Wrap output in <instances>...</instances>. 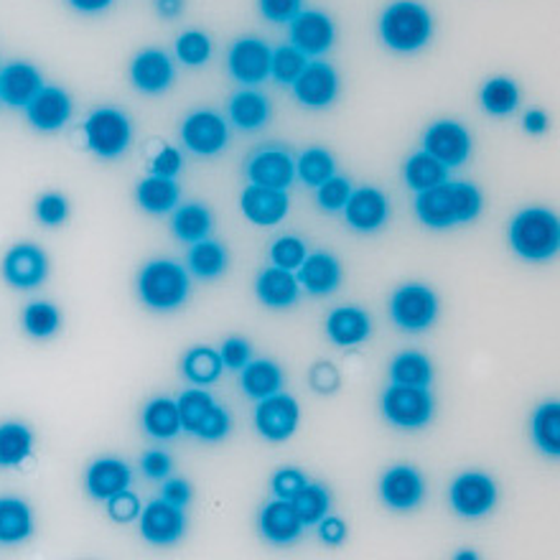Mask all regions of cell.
<instances>
[{"instance_id":"obj_1","label":"cell","mask_w":560,"mask_h":560,"mask_svg":"<svg viewBox=\"0 0 560 560\" xmlns=\"http://www.w3.org/2000/svg\"><path fill=\"white\" fill-rule=\"evenodd\" d=\"M433 36V15L418 0H395L380 15V38L387 49L416 54Z\"/></svg>"},{"instance_id":"obj_2","label":"cell","mask_w":560,"mask_h":560,"mask_svg":"<svg viewBox=\"0 0 560 560\" xmlns=\"http://www.w3.org/2000/svg\"><path fill=\"white\" fill-rule=\"evenodd\" d=\"M510 245L527 262H548L560 250L558 217L546 207H527L510 222Z\"/></svg>"},{"instance_id":"obj_3","label":"cell","mask_w":560,"mask_h":560,"mask_svg":"<svg viewBox=\"0 0 560 560\" xmlns=\"http://www.w3.org/2000/svg\"><path fill=\"white\" fill-rule=\"evenodd\" d=\"M138 295L153 311H176L189 299V273L174 260H153L138 273Z\"/></svg>"},{"instance_id":"obj_4","label":"cell","mask_w":560,"mask_h":560,"mask_svg":"<svg viewBox=\"0 0 560 560\" xmlns=\"http://www.w3.org/2000/svg\"><path fill=\"white\" fill-rule=\"evenodd\" d=\"M84 140L97 159L115 161L133 143V126L118 107H100L84 120Z\"/></svg>"},{"instance_id":"obj_5","label":"cell","mask_w":560,"mask_h":560,"mask_svg":"<svg viewBox=\"0 0 560 560\" xmlns=\"http://www.w3.org/2000/svg\"><path fill=\"white\" fill-rule=\"evenodd\" d=\"M439 295L423 283L400 285L390 299V316L398 329L418 334L431 329L439 318Z\"/></svg>"},{"instance_id":"obj_6","label":"cell","mask_w":560,"mask_h":560,"mask_svg":"<svg viewBox=\"0 0 560 560\" xmlns=\"http://www.w3.org/2000/svg\"><path fill=\"white\" fill-rule=\"evenodd\" d=\"M433 408L435 402L428 387L390 385L383 393V416L387 423L402 428V431H418L431 423Z\"/></svg>"},{"instance_id":"obj_7","label":"cell","mask_w":560,"mask_h":560,"mask_svg":"<svg viewBox=\"0 0 560 560\" xmlns=\"http://www.w3.org/2000/svg\"><path fill=\"white\" fill-rule=\"evenodd\" d=\"M448 502L458 517L477 520L494 510L497 504V485L489 474L464 471L454 479L448 489Z\"/></svg>"},{"instance_id":"obj_8","label":"cell","mask_w":560,"mask_h":560,"mask_svg":"<svg viewBox=\"0 0 560 560\" xmlns=\"http://www.w3.org/2000/svg\"><path fill=\"white\" fill-rule=\"evenodd\" d=\"M301 423V408L299 400L285 395L283 390L270 395V398L258 400L255 408V428L262 439L270 443H283L299 431Z\"/></svg>"},{"instance_id":"obj_9","label":"cell","mask_w":560,"mask_h":560,"mask_svg":"<svg viewBox=\"0 0 560 560\" xmlns=\"http://www.w3.org/2000/svg\"><path fill=\"white\" fill-rule=\"evenodd\" d=\"M270 46L258 36H243L230 46L228 69L232 80L245 88H258L270 77Z\"/></svg>"},{"instance_id":"obj_10","label":"cell","mask_w":560,"mask_h":560,"mask_svg":"<svg viewBox=\"0 0 560 560\" xmlns=\"http://www.w3.org/2000/svg\"><path fill=\"white\" fill-rule=\"evenodd\" d=\"M423 151L431 153L446 168H458L471 155V136L462 122L439 120L425 130Z\"/></svg>"},{"instance_id":"obj_11","label":"cell","mask_w":560,"mask_h":560,"mask_svg":"<svg viewBox=\"0 0 560 560\" xmlns=\"http://www.w3.org/2000/svg\"><path fill=\"white\" fill-rule=\"evenodd\" d=\"M182 140L194 155H217L230 143V126L220 113L197 110L182 122Z\"/></svg>"},{"instance_id":"obj_12","label":"cell","mask_w":560,"mask_h":560,"mask_svg":"<svg viewBox=\"0 0 560 560\" xmlns=\"http://www.w3.org/2000/svg\"><path fill=\"white\" fill-rule=\"evenodd\" d=\"M295 100L311 110H324L337 103L339 97V74L329 61H308L299 80L291 84Z\"/></svg>"},{"instance_id":"obj_13","label":"cell","mask_w":560,"mask_h":560,"mask_svg":"<svg viewBox=\"0 0 560 560\" xmlns=\"http://www.w3.org/2000/svg\"><path fill=\"white\" fill-rule=\"evenodd\" d=\"M138 520H140V535H143V540L159 548L176 546L186 530L184 510L166 502L163 497L161 500L148 502Z\"/></svg>"},{"instance_id":"obj_14","label":"cell","mask_w":560,"mask_h":560,"mask_svg":"<svg viewBox=\"0 0 560 560\" xmlns=\"http://www.w3.org/2000/svg\"><path fill=\"white\" fill-rule=\"evenodd\" d=\"M341 212H345L349 228L370 235V232L383 230L387 224V217H390V199H387V194L380 191L377 186H362V189H354L349 194Z\"/></svg>"},{"instance_id":"obj_15","label":"cell","mask_w":560,"mask_h":560,"mask_svg":"<svg viewBox=\"0 0 560 560\" xmlns=\"http://www.w3.org/2000/svg\"><path fill=\"white\" fill-rule=\"evenodd\" d=\"M380 497L390 510L410 512L425 500V479L413 466H393L380 479Z\"/></svg>"},{"instance_id":"obj_16","label":"cell","mask_w":560,"mask_h":560,"mask_svg":"<svg viewBox=\"0 0 560 560\" xmlns=\"http://www.w3.org/2000/svg\"><path fill=\"white\" fill-rule=\"evenodd\" d=\"M0 270H3L8 285L21 288V291H31V288L42 285L46 276H49V258H46L42 247L23 243L5 253Z\"/></svg>"},{"instance_id":"obj_17","label":"cell","mask_w":560,"mask_h":560,"mask_svg":"<svg viewBox=\"0 0 560 560\" xmlns=\"http://www.w3.org/2000/svg\"><path fill=\"white\" fill-rule=\"evenodd\" d=\"M288 28H291V44L308 59L322 57L337 42V26L322 11H301L288 23Z\"/></svg>"},{"instance_id":"obj_18","label":"cell","mask_w":560,"mask_h":560,"mask_svg":"<svg viewBox=\"0 0 560 560\" xmlns=\"http://www.w3.org/2000/svg\"><path fill=\"white\" fill-rule=\"evenodd\" d=\"M176 80V67L166 51L145 49L130 61V82L143 95H163Z\"/></svg>"},{"instance_id":"obj_19","label":"cell","mask_w":560,"mask_h":560,"mask_svg":"<svg viewBox=\"0 0 560 560\" xmlns=\"http://www.w3.org/2000/svg\"><path fill=\"white\" fill-rule=\"evenodd\" d=\"M247 178L255 186L288 191L295 178V161L283 148H262L247 161Z\"/></svg>"},{"instance_id":"obj_20","label":"cell","mask_w":560,"mask_h":560,"mask_svg":"<svg viewBox=\"0 0 560 560\" xmlns=\"http://www.w3.org/2000/svg\"><path fill=\"white\" fill-rule=\"evenodd\" d=\"M240 209L243 214L258 228H276L288 217L291 201H288L285 191L266 189V186H245V191L240 194Z\"/></svg>"},{"instance_id":"obj_21","label":"cell","mask_w":560,"mask_h":560,"mask_svg":"<svg viewBox=\"0 0 560 560\" xmlns=\"http://www.w3.org/2000/svg\"><path fill=\"white\" fill-rule=\"evenodd\" d=\"M72 97H69L61 88H46V84L26 105L28 122L36 130H42V133H54V130L65 128L69 118H72Z\"/></svg>"},{"instance_id":"obj_22","label":"cell","mask_w":560,"mask_h":560,"mask_svg":"<svg viewBox=\"0 0 560 560\" xmlns=\"http://www.w3.org/2000/svg\"><path fill=\"white\" fill-rule=\"evenodd\" d=\"M44 88V77L28 61H11L0 69V103L8 107H23Z\"/></svg>"},{"instance_id":"obj_23","label":"cell","mask_w":560,"mask_h":560,"mask_svg":"<svg viewBox=\"0 0 560 560\" xmlns=\"http://www.w3.org/2000/svg\"><path fill=\"white\" fill-rule=\"evenodd\" d=\"M306 525L301 523L299 512L291 504V500H276L266 504L260 512V533L268 542H273L278 548L293 546L301 538Z\"/></svg>"},{"instance_id":"obj_24","label":"cell","mask_w":560,"mask_h":560,"mask_svg":"<svg viewBox=\"0 0 560 560\" xmlns=\"http://www.w3.org/2000/svg\"><path fill=\"white\" fill-rule=\"evenodd\" d=\"M130 481H133L130 466L115 456L97 458V462L90 464L88 474H84V489L97 502H107L113 494L128 489Z\"/></svg>"},{"instance_id":"obj_25","label":"cell","mask_w":560,"mask_h":560,"mask_svg":"<svg viewBox=\"0 0 560 560\" xmlns=\"http://www.w3.org/2000/svg\"><path fill=\"white\" fill-rule=\"evenodd\" d=\"M372 334V318L360 306H339L326 318V337L334 347H357Z\"/></svg>"},{"instance_id":"obj_26","label":"cell","mask_w":560,"mask_h":560,"mask_svg":"<svg viewBox=\"0 0 560 560\" xmlns=\"http://www.w3.org/2000/svg\"><path fill=\"white\" fill-rule=\"evenodd\" d=\"M299 283L311 295H329L341 285V262L329 253H311L299 268Z\"/></svg>"},{"instance_id":"obj_27","label":"cell","mask_w":560,"mask_h":560,"mask_svg":"<svg viewBox=\"0 0 560 560\" xmlns=\"http://www.w3.org/2000/svg\"><path fill=\"white\" fill-rule=\"evenodd\" d=\"M255 293L268 308H291L301 299V283L291 270L270 266L260 270L258 280H255Z\"/></svg>"},{"instance_id":"obj_28","label":"cell","mask_w":560,"mask_h":560,"mask_svg":"<svg viewBox=\"0 0 560 560\" xmlns=\"http://www.w3.org/2000/svg\"><path fill=\"white\" fill-rule=\"evenodd\" d=\"M416 214L418 220L431 230L456 228L454 201H451V182L431 186V189L418 191L416 197Z\"/></svg>"},{"instance_id":"obj_29","label":"cell","mask_w":560,"mask_h":560,"mask_svg":"<svg viewBox=\"0 0 560 560\" xmlns=\"http://www.w3.org/2000/svg\"><path fill=\"white\" fill-rule=\"evenodd\" d=\"M228 115L232 126L253 133V130H260L262 126H268L270 115H273V107H270V100L266 95H260V92L243 90L230 100Z\"/></svg>"},{"instance_id":"obj_30","label":"cell","mask_w":560,"mask_h":560,"mask_svg":"<svg viewBox=\"0 0 560 560\" xmlns=\"http://www.w3.org/2000/svg\"><path fill=\"white\" fill-rule=\"evenodd\" d=\"M34 533V512L19 497H0V546H19Z\"/></svg>"},{"instance_id":"obj_31","label":"cell","mask_w":560,"mask_h":560,"mask_svg":"<svg viewBox=\"0 0 560 560\" xmlns=\"http://www.w3.org/2000/svg\"><path fill=\"white\" fill-rule=\"evenodd\" d=\"M240 372H243V375H240V385H243V393L247 398L262 400L283 390V370H280L276 362L250 360Z\"/></svg>"},{"instance_id":"obj_32","label":"cell","mask_w":560,"mask_h":560,"mask_svg":"<svg viewBox=\"0 0 560 560\" xmlns=\"http://www.w3.org/2000/svg\"><path fill=\"white\" fill-rule=\"evenodd\" d=\"M178 191L176 178H163V176H148L138 184L136 201L138 207L148 214H168L178 207Z\"/></svg>"},{"instance_id":"obj_33","label":"cell","mask_w":560,"mask_h":560,"mask_svg":"<svg viewBox=\"0 0 560 560\" xmlns=\"http://www.w3.org/2000/svg\"><path fill=\"white\" fill-rule=\"evenodd\" d=\"M214 230V217L205 205H182L174 209V220H171V232H174L176 240L182 243H199V240H207Z\"/></svg>"},{"instance_id":"obj_34","label":"cell","mask_w":560,"mask_h":560,"mask_svg":"<svg viewBox=\"0 0 560 560\" xmlns=\"http://www.w3.org/2000/svg\"><path fill=\"white\" fill-rule=\"evenodd\" d=\"M143 431L155 441H171L182 433L176 400L155 398L143 408Z\"/></svg>"},{"instance_id":"obj_35","label":"cell","mask_w":560,"mask_h":560,"mask_svg":"<svg viewBox=\"0 0 560 560\" xmlns=\"http://www.w3.org/2000/svg\"><path fill=\"white\" fill-rule=\"evenodd\" d=\"M34 454V433L23 423L0 425V469H15Z\"/></svg>"},{"instance_id":"obj_36","label":"cell","mask_w":560,"mask_h":560,"mask_svg":"<svg viewBox=\"0 0 560 560\" xmlns=\"http://www.w3.org/2000/svg\"><path fill=\"white\" fill-rule=\"evenodd\" d=\"M186 262H189V270L197 278L214 280V278H220L224 270H228L230 255H228V250H224L222 243L207 237V240H199V243L191 245Z\"/></svg>"},{"instance_id":"obj_37","label":"cell","mask_w":560,"mask_h":560,"mask_svg":"<svg viewBox=\"0 0 560 560\" xmlns=\"http://www.w3.org/2000/svg\"><path fill=\"white\" fill-rule=\"evenodd\" d=\"M222 370H224L222 357L212 347H194V349H189V352H186V357H184V364H182L184 377L189 380L191 385H197V387L214 385L217 380H220Z\"/></svg>"},{"instance_id":"obj_38","label":"cell","mask_w":560,"mask_h":560,"mask_svg":"<svg viewBox=\"0 0 560 560\" xmlns=\"http://www.w3.org/2000/svg\"><path fill=\"white\" fill-rule=\"evenodd\" d=\"M390 383L406 387H431L433 364L423 352H400L390 364Z\"/></svg>"},{"instance_id":"obj_39","label":"cell","mask_w":560,"mask_h":560,"mask_svg":"<svg viewBox=\"0 0 560 560\" xmlns=\"http://www.w3.org/2000/svg\"><path fill=\"white\" fill-rule=\"evenodd\" d=\"M479 103L485 113L494 115V118H508L520 107V88L510 77H494L481 88Z\"/></svg>"},{"instance_id":"obj_40","label":"cell","mask_w":560,"mask_h":560,"mask_svg":"<svg viewBox=\"0 0 560 560\" xmlns=\"http://www.w3.org/2000/svg\"><path fill=\"white\" fill-rule=\"evenodd\" d=\"M402 178L413 191H425L431 186H439L448 178V168L441 161H435L431 153L418 151L406 161Z\"/></svg>"},{"instance_id":"obj_41","label":"cell","mask_w":560,"mask_h":560,"mask_svg":"<svg viewBox=\"0 0 560 560\" xmlns=\"http://www.w3.org/2000/svg\"><path fill=\"white\" fill-rule=\"evenodd\" d=\"M533 441L542 454L558 458L560 456V406L558 402H546L535 410L533 416Z\"/></svg>"},{"instance_id":"obj_42","label":"cell","mask_w":560,"mask_h":560,"mask_svg":"<svg viewBox=\"0 0 560 560\" xmlns=\"http://www.w3.org/2000/svg\"><path fill=\"white\" fill-rule=\"evenodd\" d=\"M334 174H337V161H334V155L326 148H308L295 161V176L306 186H314V189Z\"/></svg>"},{"instance_id":"obj_43","label":"cell","mask_w":560,"mask_h":560,"mask_svg":"<svg viewBox=\"0 0 560 560\" xmlns=\"http://www.w3.org/2000/svg\"><path fill=\"white\" fill-rule=\"evenodd\" d=\"M291 504L295 508V512H299L301 523L311 527V525H318V520L329 515L331 494L324 485H311L308 481V485L293 497Z\"/></svg>"},{"instance_id":"obj_44","label":"cell","mask_w":560,"mask_h":560,"mask_svg":"<svg viewBox=\"0 0 560 560\" xmlns=\"http://www.w3.org/2000/svg\"><path fill=\"white\" fill-rule=\"evenodd\" d=\"M23 329L34 339H49L61 329L59 308L49 301H34L23 311Z\"/></svg>"},{"instance_id":"obj_45","label":"cell","mask_w":560,"mask_h":560,"mask_svg":"<svg viewBox=\"0 0 560 560\" xmlns=\"http://www.w3.org/2000/svg\"><path fill=\"white\" fill-rule=\"evenodd\" d=\"M178 406V418H182V431L197 433V428L209 410L214 408V398L201 387H191V390H184L182 398L176 400Z\"/></svg>"},{"instance_id":"obj_46","label":"cell","mask_w":560,"mask_h":560,"mask_svg":"<svg viewBox=\"0 0 560 560\" xmlns=\"http://www.w3.org/2000/svg\"><path fill=\"white\" fill-rule=\"evenodd\" d=\"M308 65V57L303 51L295 49L293 44H285V46H278L273 51V57H270V77L278 84H291L299 80V74L306 69Z\"/></svg>"},{"instance_id":"obj_47","label":"cell","mask_w":560,"mask_h":560,"mask_svg":"<svg viewBox=\"0 0 560 560\" xmlns=\"http://www.w3.org/2000/svg\"><path fill=\"white\" fill-rule=\"evenodd\" d=\"M451 201H454L456 224L474 222L485 209V197H481L479 186L469 182H451Z\"/></svg>"},{"instance_id":"obj_48","label":"cell","mask_w":560,"mask_h":560,"mask_svg":"<svg viewBox=\"0 0 560 560\" xmlns=\"http://www.w3.org/2000/svg\"><path fill=\"white\" fill-rule=\"evenodd\" d=\"M212 38L201 34V31H184L176 38V59L186 67H205L212 59Z\"/></svg>"},{"instance_id":"obj_49","label":"cell","mask_w":560,"mask_h":560,"mask_svg":"<svg viewBox=\"0 0 560 560\" xmlns=\"http://www.w3.org/2000/svg\"><path fill=\"white\" fill-rule=\"evenodd\" d=\"M306 243H303L301 237L295 235H283L278 237L273 247H270V262H273L276 268H283V270H299L301 262L306 260Z\"/></svg>"},{"instance_id":"obj_50","label":"cell","mask_w":560,"mask_h":560,"mask_svg":"<svg viewBox=\"0 0 560 560\" xmlns=\"http://www.w3.org/2000/svg\"><path fill=\"white\" fill-rule=\"evenodd\" d=\"M352 191L354 189L349 178L334 174L331 178H326L322 186H316V201L324 212H341Z\"/></svg>"},{"instance_id":"obj_51","label":"cell","mask_w":560,"mask_h":560,"mask_svg":"<svg viewBox=\"0 0 560 560\" xmlns=\"http://www.w3.org/2000/svg\"><path fill=\"white\" fill-rule=\"evenodd\" d=\"M69 217V201L61 194H44L36 201V220L46 228H59Z\"/></svg>"},{"instance_id":"obj_52","label":"cell","mask_w":560,"mask_h":560,"mask_svg":"<svg viewBox=\"0 0 560 560\" xmlns=\"http://www.w3.org/2000/svg\"><path fill=\"white\" fill-rule=\"evenodd\" d=\"M140 512H143V508H140L138 494L130 492V487L122 489V492H118V494H113L110 500H107V515H110L113 523L128 525L140 517Z\"/></svg>"},{"instance_id":"obj_53","label":"cell","mask_w":560,"mask_h":560,"mask_svg":"<svg viewBox=\"0 0 560 560\" xmlns=\"http://www.w3.org/2000/svg\"><path fill=\"white\" fill-rule=\"evenodd\" d=\"M230 428H232V418L228 413V408L217 406V402H214V408L205 416V420H201L197 433H194V435H197V439H201V441H207V443H217L230 433Z\"/></svg>"},{"instance_id":"obj_54","label":"cell","mask_w":560,"mask_h":560,"mask_svg":"<svg viewBox=\"0 0 560 560\" xmlns=\"http://www.w3.org/2000/svg\"><path fill=\"white\" fill-rule=\"evenodd\" d=\"M306 485H308L306 474H303L301 469H293V466L278 469L273 474V479H270V489H273V494L278 497V500H293V497L299 494Z\"/></svg>"},{"instance_id":"obj_55","label":"cell","mask_w":560,"mask_h":560,"mask_svg":"<svg viewBox=\"0 0 560 560\" xmlns=\"http://www.w3.org/2000/svg\"><path fill=\"white\" fill-rule=\"evenodd\" d=\"M220 357H222L224 370L240 372L247 362L253 360V349H250V345H247L245 339L230 337V339H224V345L220 347Z\"/></svg>"},{"instance_id":"obj_56","label":"cell","mask_w":560,"mask_h":560,"mask_svg":"<svg viewBox=\"0 0 560 560\" xmlns=\"http://www.w3.org/2000/svg\"><path fill=\"white\" fill-rule=\"evenodd\" d=\"M140 469H143V474L151 481H163L168 479L171 471H174V458H171L166 451L153 448L140 458Z\"/></svg>"},{"instance_id":"obj_57","label":"cell","mask_w":560,"mask_h":560,"mask_svg":"<svg viewBox=\"0 0 560 560\" xmlns=\"http://www.w3.org/2000/svg\"><path fill=\"white\" fill-rule=\"evenodd\" d=\"M258 5L270 23H291L301 13L303 0H258Z\"/></svg>"},{"instance_id":"obj_58","label":"cell","mask_w":560,"mask_h":560,"mask_svg":"<svg viewBox=\"0 0 560 560\" xmlns=\"http://www.w3.org/2000/svg\"><path fill=\"white\" fill-rule=\"evenodd\" d=\"M182 168H184V159H182V153H178L174 145H163L161 151L155 153V159L151 161L153 176L176 178L178 171H182Z\"/></svg>"},{"instance_id":"obj_59","label":"cell","mask_w":560,"mask_h":560,"mask_svg":"<svg viewBox=\"0 0 560 560\" xmlns=\"http://www.w3.org/2000/svg\"><path fill=\"white\" fill-rule=\"evenodd\" d=\"M161 497H163V500H166V502L176 504V508L184 510V508H189L194 492H191L189 481H184V479H163Z\"/></svg>"},{"instance_id":"obj_60","label":"cell","mask_w":560,"mask_h":560,"mask_svg":"<svg viewBox=\"0 0 560 560\" xmlns=\"http://www.w3.org/2000/svg\"><path fill=\"white\" fill-rule=\"evenodd\" d=\"M318 538H322L326 546H341L347 540V525L341 517L326 515L318 520Z\"/></svg>"},{"instance_id":"obj_61","label":"cell","mask_w":560,"mask_h":560,"mask_svg":"<svg viewBox=\"0 0 560 560\" xmlns=\"http://www.w3.org/2000/svg\"><path fill=\"white\" fill-rule=\"evenodd\" d=\"M523 128H525V133H530V136H542L550 128V118L542 110H530L525 115Z\"/></svg>"},{"instance_id":"obj_62","label":"cell","mask_w":560,"mask_h":560,"mask_svg":"<svg viewBox=\"0 0 560 560\" xmlns=\"http://www.w3.org/2000/svg\"><path fill=\"white\" fill-rule=\"evenodd\" d=\"M69 5H72L74 11H80V13L95 15V13L107 11V8L113 5V0H69Z\"/></svg>"},{"instance_id":"obj_63","label":"cell","mask_w":560,"mask_h":560,"mask_svg":"<svg viewBox=\"0 0 560 560\" xmlns=\"http://www.w3.org/2000/svg\"><path fill=\"white\" fill-rule=\"evenodd\" d=\"M184 8V0H159V13L163 19H176L178 13H182Z\"/></svg>"}]
</instances>
